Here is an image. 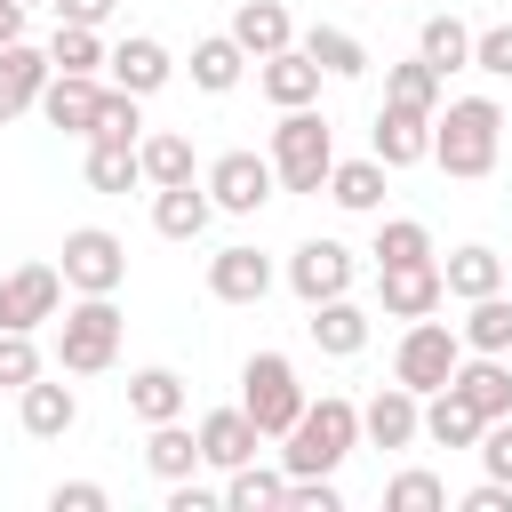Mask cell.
Listing matches in <instances>:
<instances>
[{
  "instance_id": "obj_1",
  "label": "cell",
  "mask_w": 512,
  "mask_h": 512,
  "mask_svg": "<svg viewBox=\"0 0 512 512\" xmlns=\"http://www.w3.org/2000/svg\"><path fill=\"white\" fill-rule=\"evenodd\" d=\"M504 152V104L496 96H448L432 112V168L456 184H480Z\"/></svg>"
},
{
  "instance_id": "obj_2",
  "label": "cell",
  "mask_w": 512,
  "mask_h": 512,
  "mask_svg": "<svg viewBox=\"0 0 512 512\" xmlns=\"http://www.w3.org/2000/svg\"><path fill=\"white\" fill-rule=\"evenodd\" d=\"M352 448H360V408H352L344 392H320V400H304V416L288 424L280 464H288V480H304V472H336Z\"/></svg>"
},
{
  "instance_id": "obj_3",
  "label": "cell",
  "mask_w": 512,
  "mask_h": 512,
  "mask_svg": "<svg viewBox=\"0 0 512 512\" xmlns=\"http://www.w3.org/2000/svg\"><path fill=\"white\" fill-rule=\"evenodd\" d=\"M120 304L112 296H80V304H64L56 312V368L64 376H104L112 360H120Z\"/></svg>"
},
{
  "instance_id": "obj_4",
  "label": "cell",
  "mask_w": 512,
  "mask_h": 512,
  "mask_svg": "<svg viewBox=\"0 0 512 512\" xmlns=\"http://www.w3.org/2000/svg\"><path fill=\"white\" fill-rule=\"evenodd\" d=\"M328 168H336L328 120L312 104L280 112V128H272V176H280V192H328Z\"/></svg>"
},
{
  "instance_id": "obj_5",
  "label": "cell",
  "mask_w": 512,
  "mask_h": 512,
  "mask_svg": "<svg viewBox=\"0 0 512 512\" xmlns=\"http://www.w3.org/2000/svg\"><path fill=\"white\" fill-rule=\"evenodd\" d=\"M304 384H296V360L288 352H248L240 360V408L256 416V432L264 440H288V424L304 416Z\"/></svg>"
},
{
  "instance_id": "obj_6",
  "label": "cell",
  "mask_w": 512,
  "mask_h": 512,
  "mask_svg": "<svg viewBox=\"0 0 512 512\" xmlns=\"http://www.w3.org/2000/svg\"><path fill=\"white\" fill-rule=\"evenodd\" d=\"M64 288H80V296H120V288H128V240L104 232V224L64 232Z\"/></svg>"
},
{
  "instance_id": "obj_7",
  "label": "cell",
  "mask_w": 512,
  "mask_h": 512,
  "mask_svg": "<svg viewBox=\"0 0 512 512\" xmlns=\"http://www.w3.org/2000/svg\"><path fill=\"white\" fill-rule=\"evenodd\" d=\"M456 360H464V336L424 312V320H408V336H400V352H392V376H400L408 392H440V384L456 376Z\"/></svg>"
},
{
  "instance_id": "obj_8",
  "label": "cell",
  "mask_w": 512,
  "mask_h": 512,
  "mask_svg": "<svg viewBox=\"0 0 512 512\" xmlns=\"http://www.w3.org/2000/svg\"><path fill=\"white\" fill-rule=\"evenodd\" d=\"M208 200H216V216H256L272 192H280V176H272V152H224V160H208Z\"/></svg>"
},
{
  "instance_id": "obj_9",
  "label": "cell",
  "mask_w": 512,
  "mask_h": 512,
  "mask_svg": "<svg viewBox=\"0 0 512 512\" xmlns=\"http://www.w3.org/2000/svg\"><path fill=\"white\" fill-rule=\"evenodd\" d=\"M352 280H360V256H352L344 240H296V256H288V288L304 296V312L328 304V296H352Z\"/></svg>"
},
{
  "instance_id": "obj_10",
  "label": "cell",
  "mask_w": 512,
  "mask_h": 512,
  "mask_svg": "<svg viewBox=\"0 0 512 512\" xmlns=\"http://www.w3.org/2000/svg\"><path fill=\"white\" fill-rule=\"evenodd\" d=\"M64 312V264H16L0 272V328H40Z\"/></svg>"
},
{
  "instance_id": "obj_11",
  "label": "cell",
  "mask_w": 512,
  "mask_h": 512,
  "mask_svg": "<svg viewBox=\"0 0 512 512\" xmlns=\"http://www.w3.org/2000/svg\"><path fill=\"white\" fill-rule=\"evenodd\" d=\"M104 72H48V88H40V120L48 128H64V136H88L96 128V112H104Z\"/></svg>"
},
{
  "instance_id": "obj_12",
  "label": "cell",
  "mask_w": 512,
  "mask_h": 512,
  "mask_svg": "<svg viewBox=\"0 0 512 512\" xmlns=\"http://www.w3.org/2000/svg\"><path fill=\"white\" fill-rule=\"evenodd\" d=\"M376 304L392 320H424L448 304V280H440V256L432 264H376Z\"/></svg>"
},
{
  "instance_id": "obj_13",
  "label": "cell",
  "mask_w": 512,
  "mask_h": 512,
  "mask_svg": "<svg viewBox=\"0 0 512 512\" xmlns=\"http://www.w3.org/2000/svg\"><path fill=\"white\" fill-rule=\"evenodd\" d=\"M360 440H368V448H416V440H424V392H408V384L392 376V384L360 408Z\"/></svg>"
},
{
  "instance_id": "obj_14",
  "label": "cell",
  "mask_w": 512,
  "mask_h": 512,
  "mask_svg": "<svg viewBox=\"0 0 512 512\" xmlns=\"http://www.w3.org/2000/svg\"><path fill=\"white\" fill-rule=\"evenodd\" d=\"M208 296H216V304H264V296H272V256L248 248V240L216 248V256H208Z\"/></svg>"
},
{
  "instance_id": "obj_15",
  "label": "cell",
  "mask_w": 512,
  "mask_h": 512,
  "mask_svg": "<svg viewBox=\"0 0 512 512\" xmlns=\"http://www.w3.org/2000/svg\"><path fill=\"white\" fill-rule=\"evenodd\" d=\"M368 152H376L384 168H416V160H432V112H416V104H384L376 128H368Z\"/></svg>"
},
{
  "instance_id": "obj_16",
  "label": "cell",
  "mask_w": 512,
  "mask_h": 512,
  "mask_svg": "<svg viewBox=\"0 0 512 512\" xmlns=\"http://www.w3.org/2000/svg\"><path fill=\"white\" fill-rule=\"evenodd\" d=\"M256 448H264V432H256V416H248L240 400L200 416V464H216V472H240V464H256Z\"/></svg>"
},
{
  "instance_id": "obj_17",
  "label": "cell",
  "mask_w": 512,
  "mask_h": 512,
  "mask_svg": "<svg viewBox=\"0 0 512 512\" xmlns=\"http://www.w3.org/2000/svg\"><path fill=\"white\" fill-rule=\"evenodd\" d=\"M168 72H176V56H168L152 32H128V40L104 56V80H112V88H128V96H160V88H168Z\"/></svg>"
},
{
  "instance_id": "obj_18",
  "label": "cell",
  "mask_w": 512,
  "mask_h": 512,
  "mask_svg": "<svg viewBox=\"0 0 512 512\" xmlns=\"http://www.w3.org/2000/svg\"><path fill=\"white\" fill-rule=\"evenodd\" d=\"M16 424H24V440H64L72 424H80V392L72 384H48V368L16 392Z\"/></svg>"
},
{
  "instance_id": "obj_19",
  "label": "cell",
  "mask_w": 512,
  "mask_h": 512,
  "mask_svg": "<svg viewBox=\"0 0 512 512\" xmlns=\"http://www.w3.org/2000/svg\"><path fill=\"white\" fill-rule=\"evenodd\" d=\"M448 384H456L488 424H496V416H512V352H464Z\"/></svg>"
},
{
  "instance_id": "obj_20",
  "label": "cell",
  "mask_w": 512,
  "mask_h": 512,
  "mask_svg": "<svg viewBox=\"0 0 512 512\" xmlns=\"http://www.w3.org/2000/svg\"><path fill=\"white\" fill-rule=\"evenodd\" d=\"M208 216H216V200H208L200 176H192V184H152V232H160V240H200Z\"/></svg>"
},
{
  "instance_id": "obj_21",
  "label": "cell",
  "mask_w": 512,
  "mask_h": 512,
  "mask_svg": "<svg viewBox=\"0 0 512 512\" xmlns=\"http://www.w3.org/2000/svg\"><path fill=\"white\" fill-rule=\"evenodd\" d=\"M320 80H328V72H320V64L304 56V40L256 64V88H264V96H272L280 112H296V104H312V96H320Z\"/></svg>"
},
{
  "instance_id": "obj_22",
  "label": "cell",
  "mask_w": 512,
  "mask_h": 512,
  "mask_svg": "<svg viewBox=\"0 0 512 512\" xmlns=\"http://www.w3.org/2000/svg\"><path fill=\"white\" fill-rule=\"evenodd\" d=\"M304 336H312V352H328V360H352V352H368V312H360L352 296H328V304H312Z\"/></svg>"
},
{
  "instance_id": "obj_23",
  "label": "cell",
  "mask_w": 512,
  "mask_h": 512,
  "mask_svg": "<svg viewBox=\"0 0 512 512\" xmlns=\"http://www.w3.org/2000/svg\"><path fill=\"white\" fill-rule=\"evenodd\" d=\"M480 432H488V416H480L456 384L424 392V440H432V448H480Z\"/></svg>"
},
{
  "instance_id": "obj_24",
  "label": "cell",
  "mask_w": 512,
  "mask_h": 512,
  "mask_svg": "<svg viewBox=\"0 0 512 512\" xmlns=\"http://www.w3.org/2000/svg\"><path fill=\"white\" fill-rule=\"evenodd\" d=\"M48 48H32V40H16V48H0V120H16V112H32L40 104V88H48Z\"/></svg>"
},
{
  "instance_id": "obj_25",
  "label": "cell",
  "mask_w": 512,
  "mask_h": 512,
  "mask_svg": "<svg viewBox=\"0 0 512 512\" xmlns=\"http://www.w3.org/2000/svg\"><path fill=\"white\" fill-rule=\"evenodd\" d=\"M232 40L248 48V64H264V56L296 48V24H288L280 0H240V8H232Z\"/></svg>"
},
{
  "instance_id": "obj_26",
  "label": "cell",
  "mask_w": 512,
  "mask_h": 512,
  "mask_svg": "<svg viewBox=\"0 0 512 512\" xmlns=\"http://www.w3.org/2000/svg\"><path fill=\"white\" fill-rule=\"evenodd\" d=\"M384 176H392V168H384L376 152H368V160H336V168H328V200H336L344 216H376V208H384Z\"/></svg>"
},
{
  "instance_id": "obj_27",
  "label": "cell",
  "mask_w": 512,
  "mask_h": 512,
  "mask_svg": "<svg viewBox=\"0 0 512 512\" xmlns=\"http://www.w3.org/2000/svg\"><path fill=\"white\" fill-rule=\"evenodd\" d=\"M440 280H448V296H456V304H472V296H496V288H504V256H496L488 240H472V248L440 256Z\"/></svg>"
},
{
  "instance_id": "obj_28",
  "label": "cell",
  "mask_w": 512,
  "mask_h": 512,
  "mask_svg": "<svg viewBox=\"0 0 512 512\" xmlns=\"http://www.w3.org/2000/svg\"><path fill=\"white\" fill-rule=\"evenodd\" d=\"M240 72H248V48H240L232 32H208V40H192V88H208V96H232V88H240Z\"/></svg>"
},
{
  "instance_id": "obj_29",
  "label": "cell",
  "mask_w": 512,
  "mask_h": 512,
  "mask_svg": "<svg viewBox=\"0 0 512 512\" xmlns=\"http://www.w3.org/2000/svg\"><path fill=\"white\" fill-rule=\"evenodd\" d=\"M184 400H192V392H184L176 368H136V376H128V416H136V424H168V416H184Z\"/></svg>"
},
{
  "instance_id": "obj_30",
  "label": "cell",
  "mask_w": 512,
  "mask_h": 512,
  "mask_svg": "<svg viewBox=\"0 0 512 512\" xmlns=\"http://www.w3.org/2000/svg\"><path fill=\"white\" fill-rule=\"evenodd\" d=\"M416 56H424L440 80H448V72H464V64H472V24H464V16H448V8H440V16H424Z\"/></svg>"
},
{
  "instance_id": "obj_31",
  "label": "cell",
  "mask_w": 512,
  "mask_h": 512,
  "mask_svg": "<svg viewBox=\"0 0 512 512\" xmlns=\"http://www.w3.org/2000/svg\"><path fill=\"white\" fill-rule=\"evenodd\" d=\"M456 336H464V352H512V296L504 288L496 296H472L464 320H456Z\"/></svg>"
},
{
  "instance_id": "obj_32",
  "label": "cell",
  "mask_w": 512,
  "mask_h": 512,
  "mask_svg": "<svg viewBox=\"0 0 512 512\" xmlns=\"http://www.w3.org/2000/svg\"><path fill=\"white\" fill-rule=\"evenodd\" d=\"M304 56H312L328 80H360V72H368L360 32H344V24H312V32H304Z\"/></svg>"
},
{
  "instance_id": "obj_33",
  "label": "cell",
  "mask_w": 512,
  "mask_h": 512,
  "mask_svg": "<svg viewBox=\"0 0 512 512\" xmlns=\"http://www.w3.org/2000/svg\"><path fill=\"white\" fill-rule=\"evenodd\" d=\"M144 464H152V480H192V464H200V432H184V416L152 424V440H144Z\"/></svg>"
},
{
  "instance_id": "obj_34",
  "label": "cell",
  "mask_w": 512,
  "mask_h": 512,
  "mask_svg": "<svg viewBox=\"0 0 512 512\" xmlns=\"http://www.w3.org/2000/svg\"><path fill=\"white\" fill-rule=\"evenodd\" d=\"M280 504H288V464L280 472H264V464L224 472V512H280Z\"/></svg>"
},
{
  "instance_id": "obj_35",
  "label": "cell",
  "mask_w": 512,
  "mask_h": 512,
  "mask_svg": "<svg viewBox=\"0 0 512 512\" xmlns=\"http://www.w3.org/2000/svg\"><path fill=\"white\" fill-rule=\"evenodd\" d=\"M136 152H144V184H192V176H200V168H192V136H176V128L136 136Z\"/></svg>"
},
{
  "instance_id": "obj_36",
  "label": "cell",
  "mask_w": 512,
  "mask_h": 512,
  "mask_svg": "<svg viewBox=\"0 0 512 512\" xmlns=\"http://www.w3.org/2000/svg\"><path fill=\"white\" fill-rule=\"evenodd\" d=\"M88 184H96V192L144 184V152H136V144H112V136H88Z\"/></svg>"
},
{
  "instance_id": "obj_37",
  "label": "cell",
  "mask_w": 512,
  "mask_h": 512,
  "mask_svg": "<svg viewBox=\"0 0 512 512\" xmlns=\"http://www.w3.org/2000/svg\"><path fill=\"white\" fill-rule=\"evenodd\" d=\"M440 88H448V80H440L424 56H408V64H392V72H384V104H416V112H440Z\"/></svg>"
},
{
  "instance_id": "obj_38",
  "label": "cell",
  "mask_w": 512,
  "mask_h": 512,
  "mask_svg": "<svg viewBox=\"0 0 512 512\" xmlns=\"http://www.w3.org/2000/svg\"><path fill=\"white\" fill-rule=\"evenodd\" d=\"M368 256H376V264H432V232H424L416 216H384Z\"/></svg>"
},
{
  "instance_id": "obj_39",
  "label": "cell",
  "mask_w": 512,
  "mask_h": 512,
  "mask_svg": "<svg viewBox=\"0 0 512 512\" xmlns=\"http://www.w3.org/2000/svg\"><path fill=\"white\" fill-rule=\"evenodd\" d=\"M104 40H96V24H56V40H48V64L56 72H104Z\"/></svg>"
},
{
  "instance_id": "obj_40",
  "label": "cell",
  "mask_w": 512,
  "mask_h": 512,
  "mask_svg": "<svg viewBox=\"0 0 512 512\" xmlns=\"http://www.w3.org/2000/svg\"><path fill=\"white\" fill-rule=\"evenodd\" d=\"M448 504V480H432V472H392L384 480V512H440Z\"/></svg>"
},
{
  "instance_id": "obj_41",
  "label": "cell",
  "mask_w": 512,
  "mask_h": 512,
  "mask_svg": "<svg viewBox=\"0 0 512 512\" xmlns=\"http://www.w3.org/2000/svg\"><path fill=\"white\" fill-rule=\"evenodd\" d=\"M88 136L136 144V136H144V96H128V88H104V112H96V128H88Z\"/></svg>"
},
{
  "instance_id": "obj_42",
  "label": "cell",
  "mask_w": 512,
  "mask_h": 512,
  "mask_svg": "<svg viewBox=\"0 0 512 512\" xmlns=\"http://www.w3.org/2000/svg\"><path fill=\"white\" fill-rule=\"evenodd\" d=\"M40 368H48V360H40L32 328H0V384H8V392H24V384H32Z\"/></svg>"
},
{
  "instance_id": "obj_43",
  "label": "cell",
  "mask_w": 512,
  "mask_h": 512,
  "mask_svg": "<svg viewBox=\"0 0 512 512\" xmlns=\"http://www.w3.org/2000/svg\"><path fill=\"white\" fill-rule=\"evenodd\" d=\"M472 72H488V80H512V24H488V32H472Z\"/></svg>"
},
{
  "instance_id": "obj_44",
  "label": "cell",
  "mask_w": 512,
  "mask_h": 512,
  "mask_svg": "<svg viewBox=\"0 0 512 512\" xmlns=\"http://www.w3.org/2000/svg\"><path fill=\"white\" fill-rule=\"evenodd\" d=\"M104 504H112L104 480H56L48 488V512H104Z\"/></svg>"
},
{
  "instance_id": "obj_45",
  "label": "cell",
  "mask_w": 512,
  "mask_h": 512,
  "mask_svg": "<svg viewBox=\"0 0 512 512\" xmlns=\"http://www.w3.org/2000/svg\"><path fill=\"white\" fill-rule=\"evenodd\" d=\"M480 464H488V480L512 488V416H496V424L480 432Z\"/></svg>"
},
{
  "instance_id": "obj_46",
  "label": "cell",
  "mask_w": 512,
  "mask_h": 512,
  "mask_svg": "<svg viewBox=\"0 0 512 512\" xmlns=\"http://www.w3.org/2000/svg\"><path fill=\"white\" fill-rule=\"evenodd\" d=\"M224 496L216 488H200V480H168V512H216Z\"/></svg>"
},
{
  "instance_id": "obj_47",
  "label": "cell",
  "mask_w": 512,
  "mask_h": 512,
  "mask_svg": "<svg viewBox=\"0 0 512 512\" xmlns=\"http://www.w3.org/2000/svg\"><path fill=\"white\" fill-rule=\"evenodd\" d=\"M48 8H56V24H104L120 0H48Z\"/></svg>"
},
{
  "instance_id": "obj_48",
  "label": "cell",
  "mask_w": 512,
  "mask_h": 512,
  "mask_svg": "<svg viewBox=\"0 0 512 512\" xmlns=\"http://www.w3.org/2000/svg\"><path fill=\"white\" fill-rule=\"evenodd\" d=\"M464 512H512V488L504 480H480V488H464Z\"/></svg>"
},
{
  "instance_id": "obj_49",
  "label": "cell",
  "mask_w": 512,
  "mask_h": 512,
  "mask_svg": "<svg viewBox=\"0 0 512 512\" xmlns=\"http://www.w3.org/2000/svg\"><path fill=\"white\" fill-rule=\"evenodd\" d=\"M24 16H32L24 0H0V48H16V40H24Z\"/></svg>"
},
{
  "instance_id": "obj_50",
  "label": "cell",
  "mask_w": 512,
  "mask_h": 512,
  "mask_svg": "<svg viewBox=\"0 0 512 512\" xmlns=\"http://www.w3.org/2000/svg\"><path fill=\"white\" fill-rule=\"evenodd\" d=\"M24 8H40V0H24Z\"/></svg>"
}]
</instances>
